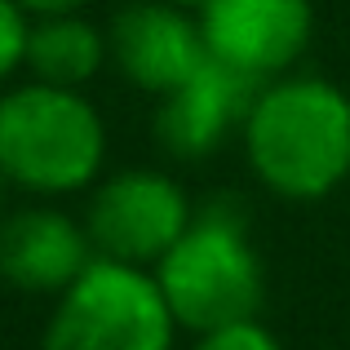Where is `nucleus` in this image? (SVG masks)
Instances as JSON below:
<instances>
[{
	"instance_id": "obj_8",
	"label": "nucleus",
	"mask_w": 350,
	"mask_h": 350,
	"mask_svg": "<svg viewBox=\"0 0 350 350\" xmlns=\"http://www.w3.org/2000/svg\"><path fill=\"white\" fill-rule=\"evenodd\" d=\"M257 80L239 76L235 67L217 62L208 53V62L187 76L178 89L160 98V111H155V137L169 155L178 160H204L208 151L226 142V133L239 124L257 98Z\"/></svg>"
},
{
	"instance_id": "obj_12",
	"label": "nucleus",
	"mask_w": 350,
	"mask_h": 350,
	"mask_svg": "<svg viewBox=\"0 0 350 350\" xmlns=\"http://www.w3.org/2000/svg\"><path fill=\"white\" fill-rule=\"evenodd\" d=\"M27 18L31 14L18 0H0V85L27 62V36H31Z\"/></svg>"
},
{
	"instance_id": "obj_14",
	"label": "nucleus",
	"mask_w": 350,
	"mask_h": 350,
	"mask_svg": "<svg viewBox=\"0 0 350 350\" xmlns=\"http://www.w3.org/2000/svg\"><path fill=\"white\" fill-rule=\"evenodd\" d=\"M169 5H182V9H191V14H200V5H204V0H169Z\"/></svg>"
},
{
	"instance_id": "obj_13",
	"label": "nucleus",
	"mask_w": 350,
	"mask_h": 350,
	"mask_svg": "<svg viewBox=\"0 0 350 350\" xmlns=\"http://www.w3.org/2000/svg\"><path fill=\"white\" fill-rule=\"evenodd\" d=\"M18 5L36 18H49V14H80L89 0H18Z\"/></svg>"
},
{
	"instance_id": "obj_5",
	"label": "nucleus",
	"mask_w": 350,
	"mask_h": 350,
	"mask_svg": "<svg viewBox=\"0 0 350 350\" xmlns=\"http://www.w3.org/2000/svg\"><path fill=\"white\" fill-rule=\"evenodd\" d=\"M191 217L196 208L178 187V178L160 169H124L94 187V200L85 208V231L98 257L155 266L182 239Z\"/></svg>"
},
{
	"instance_id": "obj_4",
	"label": "nucleus",
	"mask_w": 350,
	"mask_h": 350,
	"mask_svg": "<svg viewBox=\"0 0 350 350\" xmlns=\"http://www.w3.org/2000/svg\"><path fill=\"white\" fill-rule=\"evenodd\" d=\"M178 319L146 266L94 257L53 301L44 350H173Z\"/></svg>"
},
{
	"instance_id": "obj_7",
	"label": "nucleus",
	"mask_w": 350,
	"mask_h": 350,
	"mask_svg": "<svg viewBox=\"0 0 350 350\" xmlns=\"http://www.w3.org/2000/svg\"><path fill=\"white\" fill-rule=\"evenodd\" d=\"M107 44H111V62L120 67V76L160 98L208 62L200 18L182 5H169V0L120 5L111 18V31H107Z\"/></svg>"
},
{
	"instance_id": "obj_2",
	"label": "nucleus",
	"mask_w": 350,
	"mask_h": 350,
	"mask_svg": "<svg viewBox=\"0 0 350 350\" xmlns=\"http://www.w3.org/2000/svg\"><path fill=\"white\" fill-rule=\"evenodd\" d=\"M155 280L178 328L208 333L253 319L266 301V271L235 200H213L200 208L182 239L155 262Z\"/></svg>"
},
{
	"instance_id": "obj_11",
	"label": "nucleus",
	"mask_w": 350,
	"mask_h": 350,
	"mask_svg": "<svg viewBox=\"0 0 350 350\" xmlns=\"http://www.w3.org/2000/svg\"><path fill=\"white\" fill-rule=\"evenodd\" d=\"M196 350H284V346H280V337L253 315V319H235V324L200 333Z\"/></svg>"
},
{
	"instance_id": "obj_6",
	"label": "nucleus",
	"mask_w": 350,
	"mask_h": 350,
	"mask_svg": "<svg viewBox=\"0 0 350 350\" xmlns=\"http://www.w3.org/2000/svg\"><path fill=\"white\" fill-rule=\"evenodd\" d=\"M196 18L208 53L257 85L288 76L315 31L310 0H204Z\"/></svg>"
},
{
	"instance_id": "obj_10",
	"label": "nucleus",
	"mask_w": 350,
	"mask_h": 350,
	"mask_svg": "<svg viewBox=\"0 0 350 350\" xmlns=\"http://www.w3.org/2000/svg\"><path fill=\"white\" fill-rule=\"evenodd\" d=\"M107 53H111L107 36L80 14H49L31 23V36H27V67L44 85H89L107 62Z\"/></svg>"
},
{
	"instance_id": "obj_1",
	"label": "nucleus",
	"mask_w": 350,
	"mask_h": 350,
	"mask_svg": "<svg viewBox=\"0 0 350 350\" xmlns=\"http://www.w3.org/2000/svg\"><path fill=\"white\" fill-rule=\"evenodd\" d=\"M257 182L280 200H324L350 178V98L324 76H275L244 116Z\"/></svg>"
},
{
	"instance_id": "obj_3",
	"label": "nucleus",
	"mask_w": 350,
	"mask_h": 350,
	"mask_svg": "<svg viewBox=\"0 0 350 350\" xmlns=\"http://www.w3.org/2000/svg\"><path fill=\"white\" fill-rule=\"evenodd\" d=\"M107 124L80 89L31 80L0 98V178L36 196H71L98 182Z\"/></svg>"
},
{
	"instance_id": "obj_9",
	"label": "nucleus",
	"mask_w": 350,
	"mask_h": 350,
	"mask_svg": "<svg viewBox=\"0 0 350 350\" xmlns=\"http://www.w3.org/2000/svg\"><path fill=\"white\" fill-rule=\"evenodd\" d=\"M94 239L85 222L49 204L14 208L0 222V275L23 293H53L58 297L89 262Z\"/></svg>"
}]
</instances>
